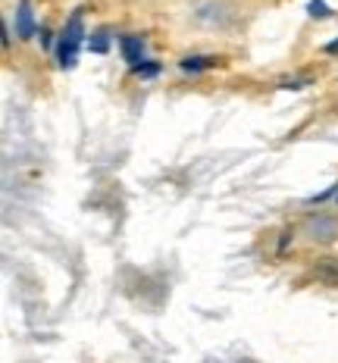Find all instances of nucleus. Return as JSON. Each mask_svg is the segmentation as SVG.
I'll list each match as a JSON object with an SVG mask.
<instances>
[{
	"mask_svg": "<svg viewBox=\"0 0 338 363\" xmlns=\"http://www.w3.org/2000/svg\"><path fill=\"white\" fill-rule=\"evenodd\" d=\"M304 232L310 235V241H335L338 235V223L335 219H326V216H317L304 225Z\"/></svg>",
	"mask_w": 338,
	"mask_h": 363,
	"instance_id": "obj_2",
	"label": "nucleus"
},
{
	"mask_svg": "<svg viewBox=\"0 0 338 363\" xmlns=\"http://www.w3.org/2000/svg\"><path fill=\"white\" fill-rule=\"evenodd\" d=\"M123 48H125V57L132 60V63H141V44H138V38H125L123 41Z\"/></svg>",
	"mask_w": 338,
	"mask_h": 363,
	"instance_id": "obj_4",
	"label": "nucleus"
},
{
	"mask_svg": "<svg viewBox=\"0 0 338 363\" xmlns=\"http://www.w3.org/2000/svg\"><path fill=\"white\" fill-rule=\"evenodd\" d=\"M28 10H32V6H28V0H22V4H19V35L22 38L32 35V13H28Z\"/></svg>",
	"mask_w": 338,
	"mask_h": 363,
	"instance_id": "obj_3",
	"label": "nucleus"
},
{
	"mask_svg": "<svg viewBox=\"0 0 338 363\" xmlns=\"http://www.w3.org/2000/svg\"><path fill=\"white\" fill-rule=\"evenodd\" d=\"M79 44H81V16H72V22L63 32V41H60V60H63V66L75 63V50H79Z\"/></svg>",
	"mask_w": 338,
	"mask_h": 363,
	"instance_id": "obj_1",
	"label": "nucleus"
}]
</instances>
